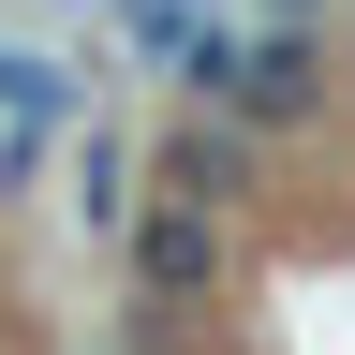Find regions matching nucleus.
Masks as SVG:
<instances>
[{
    "label": "nucleus",
    "mask_w": 355,
    "mask_h": 355,
    "mask_svg": "<svg viewBox=\"0 0 355 355\" xmlns=\"http://www.w3.org/2000/svg\"><path fill=\"white\" fill-rule=\"evenodd\" d=\"M178 60H193V104H222L237 133H311L326 89H340L311 30H193Z\"/></svg>",
    "instance_id": "1"
},
{
    "label": "nucleus",
    "mask_w": 355,
    "mask_h": 355,
    "mask_svg": "<svg viewBox=\"0 0 355 355\" xmlns=\"http://www.w3.org/2000/svg\"><path fill=\"white\" fill-rule=\"evenodd\" d=\"M119 266H133L148 296H178V311H207L222 282H237V222H222V207H178V193H148V207L119 222Z\"/></svg>",
    "instance_id": "2"
},
{
    "label": "nucleus",
    "mask_w": 355,
    "mask_h": 355,
    "mask_svg": "<svg viewBox=\"0 0 355 355\" xmlns=\"http://www.w3.org/2000/svg\"><path fill=\"white\" fill-rule=\"evenodd\" d=\"M148 178H163L178 207H222V222H237V207H252V178H266V133H237L222 104H193V119L148 148Z\"/></svg>",
    "instance_id": "3"
},
{
    "label": "nucleus",
    "mask_w": 355,
    "mask_h": 355,
    "mask_svg": "<svg viewBox=\"0 0 355 355\" xmlns=\"http://www.w3.org/2000/svg\"><path fill=\"white\" fill-rule=\"evenodd\" d=\"M60 119H74V74L44 60V44H0V193L44 163V133H60Z\"/></svg>",
    "instance_id": "4"
}]
</instances>
